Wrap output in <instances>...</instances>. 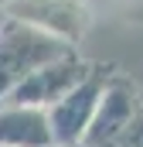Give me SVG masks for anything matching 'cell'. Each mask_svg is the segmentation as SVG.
<instances>
[{
	"instance_id": "obj_1",
	"label": "cell",
	"mask_w": 143,
	"mask_h": 147,
	"mask_svg": "<svg viewBox=\"0 0 143 147\" xmlns=\"http://www.w3.org/2000/svg\"><path fill=\"white\" fill-rule=\"evenodd\" d=\"M75 45L48 34V31H41L34 24H24V21L7 17L0 24V99L17 82H24L34 69H41L44 62L65 55Z\"/></svg>"
},
{
	"instance_id": "obj_2",
	"label": "cell",
	"mask_w": 143,
	"mask_h": 147,
	"mask_svg": "<svg viewBox=\"0 0 143 147\" xmlns=\"http://www.w3.org/2000/svg\"><path fill=\"white\" fill-rule=\"evenodd\" d=\"M102 89H106V75H102V69L92 65V72L78 86H72L58 103L48 106V123H51L55 147H78L85 140V130L92 123V113L99 106Z\"/></svg>"
},
{
	"instance_id": "obj_3",
	"label": "cell",
	"mask_w": 143,
	"mask_h": 147,
	"mask_svg": "<svg viewBox=\"0 0 143 147\" xmlns=\"http://www.w3.org/2000/svg\"><path fill=\"white\" fill-rule=\"evenodd\" d=\"M89 72H92V62L78 58L75 48H72L65 55L44 62L41 69H34L24 82H17L0 103H24V106H44V110H48L51 103H58V99L68 92L72 86H78Z\"/></svg>"
},
{
	"instance_id": "obj_4",
	"label": "cell",
	"mask_w": 143,
	"mask_h": 147,
	"mask_svg": "<svg viewBox=\"0 0 143 147\" xmlns=\"http://www.w3.org/2000/svg\"><path fill=\"white\" fill-rule=\"evenodd\" d=\"M3 10H7V17L34 24V28L61 38L68 45L82 41L92 28L85 0H7Z\"/></svg>"
},
{
	"instance_id": "obj_5",
	"label": "cell",
	"mask_w": 143,
	"mask_h": 147,
	"mask_svg": "<svg viewBox=\"0 0 143 147\" xmlns=\"http://www.w3.org/2000/svg\"><path fill=\"white\" fill-rule=\"evenodd\" d=\"M133 120H136V96L126 86L106 82V89L99 96V106L92 113V123L85 130V140L78 147H112V144H119Z\"/></svg>"
},
{
	"instance_id": "obj_6",
	"label": "cell",
	"mask_w": 143,
	"mask_h": 147,
	"mask_svg": "<svg viewBox=\"0 0 143 147\" xmlns=\"http://www.w3.org/2000/svg\"><path fill=\"white\" fill-rule=\"evenodd\" d=\"M0 147H55L48 110L0 103Z\"/></svg>"
}]
</instances>
